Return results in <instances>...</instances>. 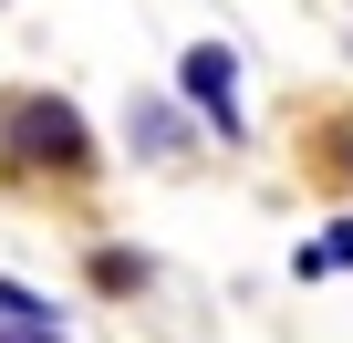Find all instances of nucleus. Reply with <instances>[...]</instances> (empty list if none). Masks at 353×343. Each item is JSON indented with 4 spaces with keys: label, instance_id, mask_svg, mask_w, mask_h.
<instances>
[{
    "label": "nucleus",
    "instance_id": "2",
    "mask_svg": "<svg viewBox=\"0 0 353 343\" xmlns=\"http://www.w3.org/2000/svg\"><path fill=\"white\" fill-rule=\"evenodd\" d=\"M176 94H188V104L219 125V146L239 135V52H229V42H188V63H176Z\"/></svg>",
    "mask_w": 353,
    "mask_h": 343
},
{
    "label": "nucleus",
    "instance_id": "1",
    "mask_svg": "<svg viewBox=\"0 0 353 343\" xmlns=\"http://www.w3.org/2000/svg\"><path fill=\"white\" fill-rule=\"evenodd\" d=\"M0 135H11V156L63 166V177H83V166H94V135H83V115H73L63 94H11V104H0Z\"/></svg>",
    "mask_w": 353,
    "mask_h": 343
},
{
    "label": "nucleus",
    "instance_id": "4",
    "mask_svg": "<svg viewBox=\"0 0 353 343\" xmlns=\"http://www.w3.org/2000/svg\"><path fill=\"white\" fill-rule=\"evenodd\" d=\"M291 271H301V281H322V271H353V219H332L322 239H301V250H291Z\"/></svg>",
    "mask_w": 353,
    "mask_h": 343
},
{
    "label": "nucleus",
    "instance_id": "3",
    "mask_svg": "<svg viewBox=\"0 0 353 343\" xmlns=\"http://www.w3.org/2000/svg\"><path fill=\"white\" fill-rule=\"evenodd\" d=\"M0 343H63V312L21 281H0Z\"/></svg>",
    "mask_w": 353,
    "mask_h": 343
},
{
    "label": "nucleus",
    "instance_id": "5",
    "mask_svg": "<svg viewBox=\"0 0 353 343\" xmlns=\"http://www.w3.org/2000/svg\"><path fill=\"white\" fill-rule=\"evenodd\" d=\"M135 125V156H176V115L166 104H145V115H125Z\"/></svg>",
    "mask_w": 353,
    "mask_h": 343
}]
</instances>
